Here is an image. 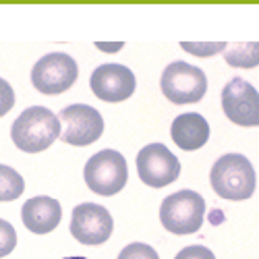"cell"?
<instances>
[{"label": "cell", "instance_id": "obj_1", "mask_svg": "<svg viewBox=\"0 0 259 259\" xmlns=\"http://www.w3.org/2000/svg\"><path fill=\"white\" fill-rule=\"evenodd\" d=\"M60 120L44 106H31L11 126L13 143L25 154H39L60 139Z\"/></svg>", "mask_w": 259, "mask_h": 259}, {"label": "cell", "instance_id": "obj_2", "mask_svg": "<svg viewBox=\"0 0 259 259\" xmlns=\"http://www.w3.org/2000/svg\"><path fill=\"white\" fill-rule=\"evenodd\" d=\"M209 183L222 199L245 201L255 191V168L243 154H224L211 166Z\"/></svg>", "mask_w": 259, "mask_h": 259}, {"label": "cell", "instance_id": "obj_3", "mask_svg": "<svg viewBox=\"0 0 259 259\" xmlns=\"http://www.w3.org/2000/svg\"><path fill=\"white\" fill-rule=\"evenodd\" d=\"M205 218V199L197 191L183 189L168 195L160 205V222L172 234L197 232Z\"/></svg>", "mask_w": 259, "mask_h": 259}, {"label": "cell", "instance_id": "obj_4", "mask_svg": "<svg viewBox=\"0 0 259 259\" xmlns=\"http://www.w3.org/2000/svg\"><path fill=\"white\" fill-rule=\"evenodd\" d=\"M83 177H85V185L94 193H98L102 197H112L126 185L128 179L126 160L116 149H102V152L94 154L88 160Z\"/></svg>", "mask_w": 259, "mask_h": 259}, {"label": "cell", "instance_id": "obj_5", "mask_svg": "<svg viewBox=\"0 0 259 259\" xmlns=\"http://www.w3.org/2000/svg\"><path fill=\"white\" fill-rule=\"evenodd\" d=\"M160 88L166 100L172 104H195L207 92V77L201 69L193 67L189 62L177 60L170 62L162 73Z\"/></svg>", "mask_w": 259, "mask_h": 259}, {"label": "cell", "instance_id": "obj_6", "mask_svg": "<svg viewBox=\"0 0 259 259\" xmlns=\"http://www.w3.org/2000/svg\"><path fill=\"white\" fill-rule=\"evenodd\" d=\"M77 75H79V69L73 56L64 52H50V54H44L33 64L31 83L39 94L58 96L73 88Z\"/></svg>", "mask_w": 259, "mask_h": 259}, {"label": "cell", "instance_id": "obj_7", "mask_svg": "<svg viewBox=\"0 0 259 259\" xmlns=\"http://www.w3.org/2000/svg\"><path fill=\"white\" fill-rule=\"evenodd\" d=\"M58 120L64 124V128L60 131V139L75 147L92 145L104 133L102 114L88 104H71L62 108Z\"/></svg>", "mask_w": 259, "mask_h": 259}, {"label": "cell", "instance_id": "obj_8", "mask_svg": "<svg viewBox=\"0 0 259 259\" xmlns=\"http://www.w3.org/2000/svg\"><path fill=\"white\" fill-rule=\"evenodd\" d=\"M137 175L152 189L172 185L181 175V162L164 143H149L137 154Z\"/></svg>", "mask_w": 259, "mask_h": 259}, {"label": "cell", "instance_id": "obj_9", "mask_svg": "<svg viewBox=\"0 0 259 259\" xmlns=\"http://www.w3.org/2000/svg\"><path fill=\"white\" fill-rule=\"evenodd\" d=\"M222 108L228 120L239 126H259V92L241 77L230 79L222 90Z\"/></svg>", "mask_w": 259, "mask_h": 259}, {"label": "cell", "instance_id": "obj_10", "mask_svg": "<svg viewBox=\"0 0 259 259\" xmlns=\"http://www.w3.org/2000/svg\"><path fill=\"white\" fill-rule=\"evenodd\" d=\"M114 220L100 203H79L73 209L71 234L83 245H102L110 239Z\"/></svg>", "mask_w": 259, "mask_h": 259}, {"label": "cell", "instance_id": "obj_11", "mask_svg": "<svg viewBox=\"0 0 259 259\" xmlns=\"http://www.w3.org/2000/svg\"><path fill=\"white\" fill-rule=\"evenodd\" d=\"M92 92L96 94V98H100L102 102H124L135 94L137 88V79L133 75V71L124 67V64H100V67L92 73L90 79Z\"/></svg>", "mask_w": 259, "mask_h": 259}, {"label": "cell", "instance_id": "obj_12", "mask_svg": "<svg viewBox=\"0 0 259 259\" xmlns=\"http://www.w3.org/2000/svg\"><path fill=\"white\" fill-rule=\"evenodd\" d=\"M21 218L29 232L33 234H48L52 232L60 220H62V207L56 199L46 197V195H37L31 197L23 203L21 209Z\"/></svg>", "mask_w": 259, "mask_h": 259}, {"label": "cell", "instance_id": "obj_13", "mask_svg": "<svg viewBox=\"0 0 259 259\" xmlns=\"http://www.w3.org/2000/svg\"><path fill=\"white\" fill-rule=\"evenodd\" d=\"M170 135L181 149L185 152H195L203 147L209 139V124L207 120L197 112H187L172 120Z\"/></svg>", "mask_w": 259, "mask_h": 259}, {"label": "cell", "instance_id": "obj_14", "mask_svg": "<svg viewBox=\"0 0 259 259\" xmlns=\"http://www.w3.org/2000/svg\"><path fill=\"white\" fill-rule=\"evenodd\" d=\"M224 60L234 69H255L259 64V41L230 44L224 50Z\"/></svg>", "mask_w": 259, "mask_h": 259}, {"label": "cell", "instance_id": "obj_15", "mask_svg": "<svg viewBox=\"0 0 259 259\" xmlns=\"http://www.w3.org/2000/svg\"><path fill=\"white\" fill-rule=\"evenodd\" d=\"M25 181L11 166L0 164V201H15L23 195Z\"/></svg>", "mask_w": 259, "mask_h": 259}, {"label": "cell", "instance_id": "obj_16", "mask_svg": "<svg viewBox=\"0 0 259 259\" xmlns=\"http://www.w3.org/2000/svg\"><path fill=\"white\" fill-rule=\"evenodd\" d=\"M228 44H224V41H199V44H195V41H181V48L187 50L189 54L193 56H199V58H207V56H215L218 52H224Z\"/></svg>", "mask_w": 259, "mask_h": 259}, {"label": "cell", "instance_id": "obj_17", "mask_svg": "<svg viewBox=\"0 0 259 259\" xmlns=\"http://www.w3.org/2000/svg\"><path fill=\"white\" fill-rule=\"evenodd\" d=\"M116 259H160V257L154 251V247H149L145 243H131L118 253Z\"/></svg>", "mask_w": 259, "mask_h": 259}, {"label": "cell", "instance_id": "obj_18", "mask_svg": "<svg viewBox=\"0 0 259 259\" xmlns=\"http://www.w3.org/2000/svg\"><path fill=\"white\" fill-rule=\"evenodd\" d=\"M17 247V232L11 222L0 220V257H7Z\"/></svg>", "mask_w": 259, "mask_h": 259}, {"label": "cell", "instance_id": "obj_19", "mask_svg": "<svg viewBox=\"0 0 259 259\" xmlns=\"http://www.w3.org/2000/svg\"><path fill=\"white\" fill-rule=\"evenodd\" d=\"M13 106H15V92L11 88V83L0 79V116L11 112Z\"/></svg>", "mask_w": 259, "mask_h": 259}, {"label": "cell", "instance_id": "obj_20", "mask_svg": "<svg viewBox=\"0 0 259 259\" xmlns=\"http://www.w3.org/2000/svg\"><path fill=\"white\" fill-rule=\"evenodd\" d=\"M175 259H215V255L203 245H191V247H185Z\"/></svg>", "mask_w": 259, "mask_h": 259}, {"label": "cell", "instance_id": "obj_21", "mask_svg": "<svg viewBox=\"0 0 259 259\" xmlns=\"http://www.w3.org/2000/svg\"><path fill=\"white\" fill-rule=\"evenodd\" d=\"M122 46H124L122 41H114V44H108V41H98V44H96V48H98V50H102V52H108V54L118 52Z\"/></svg>", "mask_w": 259, "mask_h": 259}, {"label": "cell", "instance_id": "obj_22", "mask_svg": "<svg viewBox=\"0 0 259 259\" xmlns=\"http://www.w3.org/2000/svg\"><path fill=\"white\" fill-rule=\"evenodd\" d=\"M62 259H90V257H79V255H71V257H62Z\"/></svg>", "mask_w": 259, "mask_h": 259}]
</instances>
